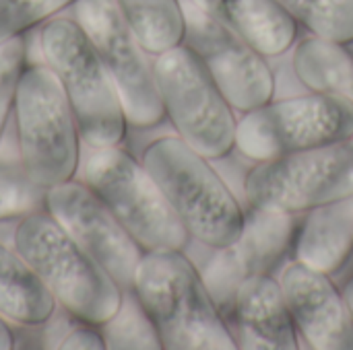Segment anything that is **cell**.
<instances>
[{
    "mask_svg": "<svg viewBox=\"0 0 353 350\" xmlns=\"http://www.w3.org/2000/svg\"><path fill=\"white\" fill-rule=\"evenodd\" d=\"M132 293L165 350H238L201 270L184 250L145 252Z\"/></svg>",
    "mask_w": 353,
    "mask_h": 350,
    "instance_id": "cell-1",
    "label": "cell"
},
{
    "mask_svg": "<svg viewBox=\"0 0 353 350\" xmlns=\"http://www.w3.org/2000/svg\"><path fill=\"white\" fill-rule=\"evenodd\" d=\"M12 241L14 252L68 316L101 326L118 311L124 291L48 210L23 217Z\"/></svg>",
    "mask_w": 353,
    "mask_h": 350,
    "instance_id": "cell-2",
    "label": "cell"
},
{
    "mask_svg": "<svg viewBox=\"0 0 353 350\" xmlns=\"http://www.w3.org/2000/svg\"><path fill=\"white\" fill-rule=\"evenodd\" d=\"M141 161L161 188L190 239L219 250L240 237L246 212L207 157L180 136H161L143 151Z\"/></svg>",
    "mask_w": 353,
    "mask_h": 350,
    "instance_id": "cell-3",
    "label": "cell"
},
{
    "mask_svg": "<svg viewBox=\"0 0 353 350\" xmlns=\"http://www.w3.org/2000/svg\"><path fill=\"white\" fill-rule=\"evenodd\" d=\"M39 47L56 74L89 149L120 146L128 120L114 80L95 45L72 17H54L39 27Z\"/></svg>",
    "mask_w": 353,
    "mask_h": 350,
    "instance_id": "cell-4",
    "label": "cell"
},
{
    "mask_svg": "<svg viewBox=\"0 0 353 350\" xmlns=\"http://www.w3.org/2000/svg\"><path fill=\"white\" fill-rule=\"evenodd\" d=\"M19 163L43 188L74 179L81 132L70 103L48 64L25 66L14 99Z\"/></svg>",
    "mask_w": 353,
    "mask_h": 350,
    "instance_id": "cell-5",
    "label": "cell"
},
{
    "mask_svg": "<svg viewBox=\"0 0 353 350\" xmlns=\"http://www.w3.org/2000/svg\"><path fill=\"white\" fill-rule=\"evenodd\" d=\"M83 182L143 252L184 250L190 235L143 161L120 146L91 149Z\"/></svg>",
    "mask_w": 353,
    "mask_h": 350,
    "instance_id": "cell-6",
    "label": "cell"
},
{
    "mask_svg": "<svg viewBox=\"0 0 353 350\" xmlns=\"http://www.w3.org/2000/svg\"><path fill=\"white\" fill-rule=\"evenodd\" d=\"M250 208L306 215L353 196V138L256 161L244 177Z\"/></svg>",
    "mask_w": 353,
    "mask_h": 350,
    "instance_id": "cell-7",
    "label": "cell"
},
{
    "mask_svg": "<svg viewBox=\"0 0 353 350\" xmlns=\"http://www.w3.org/2000/svg\"><path fill=\"white\" fill-rule=\"evenodd\" d=\"M353 138V99L335 93H304L246 111L238 120L236 149L256 161H269Z\"/></svg>",
    "mask_w": 353,
    "mask_h": 350,
    "instance_id": "cell-8",
    "label": "cell"
},
{
    "mask_svg": "<svg viewBox=\"0 0 353 350\" xmlns=\"http://www.w3.org/2000/svg\"><path fill=\"white\" fill-rule=\"evenodd\" d=\"M153 68L176 134L209 161L228 157L236 149L238 120L201 58L180 43L155 56Z\"/></svg>",
    "mask_w": 353,
    "mask_h": 350,
    "instance_id": "cell-9",
    "label": "cell"
},
{
    "mask_svg": "<svg viewBox=\"0 0 353 350\" xmlns=\"http://www.w3.org/2000/svg\"><path fill=\"white\" fill-rule=\"evenodd\" d=\"M72 19L95 45L122 99L130 128L147 130L163 122L153 56L141 45L116 0H77Z\"/></svg>",
    "mask_w": 353,
    "mask_h": 350,
    "instance_id": "cell-10",
    "label": "cell"
},
{
    "mask_svg": "<svg viewBox=\"0 0 353 350\" xmlns=\"http://www.w3.org/2000/svg\"><path fill=\"white\" fill-rule=\"evenodd\" d=\"M186 14L184 43L201 58L234 111H252L275 99V72L259 50L234 31L182 0Z\"/></svg>",
    "mask_w": 353,
    "mask_h": 350,
    "instance_id": "cell-11",
    "label": "cell"
},
{
    "mask_svg": "<svg viewBox=\"0 0 353 350\" xmlns=\"http://www.w3.org/2000/svg\"><path fill=\"white\" fill-rule=\"evenodd\" d=\"M46 210L122 291L132 289L145 252L85 182L70 179L48 188Z\"/></svg>",
    "mask_w": 353,
    "mask_h": 350,
    "instance_id": "cell-12",
    "label": "cell"
},
{
    "mask_svg": "<svg viewBox=\"0 0 353 350\" xmlns=\"http://www.w3.org/2000/svg\"><path fill=\"white\" fill-rule=\"evenodd\" d=\"M300 221L296 215L250 208L236 241L213 250L215 254L201 268L203 281L219 311L234 297L236 289L250 276L269 274L294 248Z\"/></svg>",
    "mask_w": 353,
    "mask_h": 350,
    "instance_id": "cell-13",
    "label": "cell"
},
{
    "mask_svg": "<svg viewBox=\"0 0 353 350\" xmlns=\"http://www.w3.org/2000/svg\"><path fill=\"white\" fill-rule=\"evenodd\" d=\"M298 336L314 350H353V314L331 274L292 262L281 278Z\"/></svg>",
    "mask_w": 353,
    "mask_h": 350,
    "instance_id": "cell-14",
    "label": "cell"
},
{
    "mask_svg": "<svg viewBox=\"0 0 353 350\" xmlns=\"http://www.w3.org/2000/svg\"><path fill=\"white\" fill-rule=\"evenodd\" d=\"M221 316L244 350H298V332L281 283L271 274L246 278L221 307Z\"/></svg>",
    "mask_w": 353,
    "mask_h": 350,
    "instance_id": "cell-15",
    "label": "cell"
},
{
    "mask_svg": "<svg viewBox=\"0 0 353 350\" xmlns=\"http://www.w3.org/2000/svg\"><path fill=\"white\" fill-rule=\"evenodd\" d=\"M199 10L234 31L267 58L285 54L298 37V23L277 0H190Z\"/></svg>",
    "mask_w": 353,
    "mask_h": 350,
    "instance_id": "cell-16",
    "label": "cell"
},
{
    "mask_svg": "<svg viewBox=\"0 0 353 350\" xmlns=\"http://www.w3.org/2000/svg\"><path fill=\"white\" fill-rule=\"evenodd\" d=\"M353 254V196L312 208L300 221L294 239V260L314 270L335 274Z\"/></svg>",
    "mask_w": 353,
    "mask_h": 350,
    "instance_id": "cell-17",
    "label": "cell"
},
{
    "mask_svg": "<svg viewBox=\"0 0 353 350\" xmlns=\"http://www.w3.org/2000/svg\"><path fill=\"white\" fill-rule=\"evenodd\" d=\"M56 307L25 260L0 243V314L12 324L39 328L52 320Z\"/></svg>",
    "mask_w": 353,
    "mask_h": 350,
    "instance_id": "cell-18",
    "label": "cell"
},
{
    "mask_svg": "<svg viewBox=\"0 0 353 350\" xmlns=\"http://www.w3.org/2000/svg\"><path fill=\"white\" fill-rule=\"evenodd\" d=\"M292 66L308 91L353 99V54L345 43L310 35L296 45Z\"/></svg>",
    "mask_w": 353,
    "mask_h": 350,
    "instance_id": "cell-19",
    "label": "cell"
},
{
    "mask_svg": "<svg viewBox=\"0 0 353 350\" xmlns=\"http://www.w3.org/2000/svg\"><path fill=\"white\" fill-rule=\"evenodd\" d=\"M141 45L155 58L186 37L182 0H116Z\"/></svg>",
    "mask_w": 353,
    "mask_h": 350,
    "instance_id": "cell-20",
    "label": "cell"
},
{
    "mask_svg": "<svg viewBox=\"0 0 353 350\" xmlns=\"http://www.w3.org/2000/svg\"><path fill=\"white\" fill-rule=\"evenodd\" d=\"M312 35L353 43V0H277Z\"/></svg>",
    "mask_w": 353,
    "mask_h": 350,
    "instance_id": "cell-21",
    "label": "cell"
},
{
    "mask_svg": "<svg viewBox=\"0 0 353 350\" xmlns=\"http://www.w3.org/2000/svg\"><path fill=\"white\" fill-rule=\"evenodd\" d=\"M99 330L105 340V349L110 350L163 349L161 338H159L151 318L143 309V305L137 299V295L132 293V289L124 291L118 311L105 324H101Z\"/></svg>",
    "mask_w": 353,
    "mask_h": 350,
    "instance_id": "cell-22",
    "label": "cell"
},
{
    "mask_svg": "<svg viewBox=\"0 0 353 350\" xmlns=\"http://www.w3.org/2000/svg\"><path fill=\"white\" fill-rule=\"evenodd\" d=\"M48 188L33 182L19 165H0V223L46 210Z\"/></svg>",
    "mask_w": 353,
    "mask_h": 350,
    "instance_id": "cell-23",
    "label": "cell"
},
{
    "mask_svg": "<svg viewBox=\"0 0 353 350\" xmlns=\"http://www.w3.org/2000/svg\"><path fill=\"white\" fill-rule=\"evenodd\" d=\"M77 0H0V43L60 17Z\"/></svg>",
    "mask_w": 353,
    "mask_h": 350,
    "instance_id": "cell-24",
    "label": "cell"
},
{
    "mask_svg": "<svg viewBox=\"0 0 353 350\" xmlns=\"http://www.w3.org/2000/svg\"><path fill=\"white\" fill-rule=\"evenodd\" d=\"M27 64V43L25 35H17L0 43V144L6 122L14 109L17 87Z\"/></svg>",
    "mask_w": 353,
    "mask_h": 350,
    "instance_id": "cell-25",
    "label": "cell"
},
{
    "mask_svg": "<svg viewBox=\"0 0 353 350\" xmlns=\"http://www.w3.org/2000/svg\"><path fill=\"white\" fill-rule=\"evenodd\" d=\"M52 349L103 350L105 349V340H103V336H101L99 326L85 324V322H77V326L68 328V330L58 338V342H56Z\"/></svg>",
    "mask_w": 353,
    "mask_h": 350,
    "instance_id": "cell-26",
    "label": "cell"
},
{
    "mask_svg": "<svg viewBox=\"0 0 353 350\" xmlns=\"http://www.w3.org/2000/svg\"><path fill=\"white\" fill-rule=\"evenodd\" d=\"M14 349V334L8 326V320L0 314V350Z\"/></svg>",
    "mask_w": 353,
    "mask_h": 350,
    "instance_id": "cell-27",
    "label": "cell"
},
{
    "mask_svg": "<svg viewBox=\"0 0 353 350\" xmlns=\"http://www.w3.org/2000/svg\"><path fill=\"white\" fill-rule=\"evenodd\" d=\"M343 295H345V301H347V305H350V311L353 314V276L345 283V287H343Z\"/></svg>",
    "mask_w": 353,
    "mask_h": 350,
    "instance_id": "cell-28",
    "label": "cell"
}]
</instances>
